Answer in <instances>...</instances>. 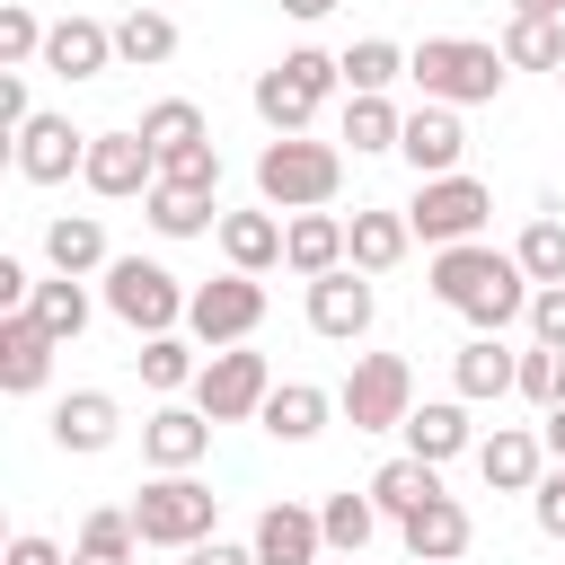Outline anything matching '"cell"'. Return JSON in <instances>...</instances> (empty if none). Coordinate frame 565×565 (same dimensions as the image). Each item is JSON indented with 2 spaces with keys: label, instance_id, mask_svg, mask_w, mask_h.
I'll use <instances>...</instances> for the list:
<instances>
[{
  "label": "cell",
  "instance_id": "cell-1",
  "mask_svg": "<svg viewBox=\"0 0 565 565\" xmlns=\"http://www.w3.org/2000/svg\"><path fill=\"white\" fill-rule=\"evenodd\" d=\"M503 44H477V35H424L406 53V79L424 88V106H494L503 97Z\"/></svg>",
  "mask_w": 565,
  "mask_h": 565
},
{
  "label": "cell",
  "instance_id": "cell-2",
  "mask_svg": "<svg viewBox=\"0 0 565 565\" xmlns=\"http://www.w3.org/2000/svg\"><path fill=\"white\" fill-rule=\"evenodd\" d=\"M335 185H344V150L335 141L291 132V141H265L256 150V203L265 212H327Z\"/></svg>",
  "mask_w": 565,
  "mask_h": 565
},
{
  "label": "cell",
  "instance_id": "cell-3",
  "mask_svg": "<svg viewBox=\"0 0 565 565\" xmlns=\"http://www.w3.org/2000/svg\"><path fill=\"white\" fill-rule=\"evenodd\" d=\"M344 88V71H335V53H318V44H291L274 71H256V124L274 132V141H291V132H309L318 124V106Z\"/></svg>",
  "mask_w": 565,
  "mask_h": 565
},
{
  "label": "cell",
  "instance_id": "cell-4",
  "mask_svg": "<svg viewBox=\"0 0 565 565\" xmlns=\"http://www.w3.org/2000/svg\"><path fill=\"white\" fill-rule=\"evenodd\" d=\"M132 530H141V547H203V539H221V494L185 468V477H150L141 494H132Z\"/></svg>",
  "mask_w": 565,
  "mask_h": 565
},
{
  "label": "cell",
  "instance_id": "cell-5",
  "mask_svg": "<svg viewBox=\"0 0 565 565\" xmlns=\"http://www.w3.org/2000/svg\"><path fill=\"white\" fill-rule=\"evenodd\" d=\"M185 300H194V291H185L159 256H115V265H106V309H115L132 335H177V327H185Z\"/></svg>",
  "mask_w": 565,
  "mask_h": 565
},
{
  "label": "cell",
  "instance_id": "cell-6",
  "mask_svg": "<svg viewBox=\"0 0 565 565\" xmlns=\"http://www.w3.org/2000/svg\"><path fill=\"white\" fill-rule=\"evenodd\" d=\"M335 415H344L353 433H406V415H415V371H406V353H353V371H344V388H335Z\"/></svg>",
  "mask_w": 565,
  "mask_h": 565
},
{
  "label": "cell",
  "instance_id": "cell-7",
  "mask_svg": "<svg viewBox=\"0 0 565 565\" xmlns=\"http://www.w3.org/2000/svg\"><path fill=\"white\" fill-rule=\"evenodd\" d=\"M486 212H494V194H486V177H424L415 185V203H406V221H415V238L424 247H468L477 230H486Z\"/></svg>",
  "mask_w": 565,
  "mask_h": 565
},
{
  "label": "cell",
  "instance_id": "cell-8",
  "mask_svg": "<svg viewBox=\"0 0 565 565\" xmlns=\"http://www.w3.org/2000/svg\"><path fill=\"white\" fill-rule=\"evenodd\" d=\"M265 397H274V362H265L256 344H221V353H203L194 406H203L212 424H247V415H265Z\"/></svg>",
  "mask_w": 565,
  "mask_h": 565
},
{
  "label": "cell",
  "instance_id": "cell-9",
  "mask_svg": "<svg viewBox=\"0 0 565 565\" xmlns=\"http://www.w3.org/2000/svg\"><path fill=\"white\" fill-rule=\"evenodd\" d=\"M265 327V282L256 274H221V282H194V300H185V335L194 344H247Z\"/></svg>",
  "mask_w": 565,
  "mask_h": 565
},
{
  "label": "cell",
  "instance_id": "cell-10",
  "mask_svg": "<svg viewBox=\"0 0 565 565\" xmlns=\"http://www.w3.org/2000/svg\"><path fill=\"white\" fill-rule=\"evenodd\" d=\"M79 185H88V194H106V203H132V194H150V185H159V150L141 141V124H124V132H97V141H88V168H79Z\"/></svg>",
  "mask_w": 565,
  "mask_h": 565
},
{
  "label": "cell",
  "instance_id": "cell-11",
  "mask_svg": "<svg viewBox=\"0 0 565 565\" xmlns=\"http://www.w3.org/2000/svg\"><path fill=\"white\" fill-rule=\"evenodd\" d=\"M88 141H97V132H79L71 115H35V124L9 141V159H18V177H26V185H62V177H79V168H88Z\"/></svg>",
  "mask_w": 565,
  "mask_h": 565
},
{
  "label": "cell",
  "instance_id": "cell-12",
  "mask_svg": "<svg viewBox=\"0 0 565 565\" xmlns=\"http://www.w3.org/2000/svg\"><path fill=\"white\" fill-rule=\"evenodd\" d=\"M371 318H380L371 274L335 265V274H318V282H309V327H318L327 344H362V335H371Z\"/></svg>",
  "mask_w": 565,
  "mask_h": 565
},
{
  "label": "cell",
  "instance_id": "cell-13",
  "mask_svg": "<svg viewBox=\"0 0 565 565\" xmlns=\"http://www.w3.org/2000/svg\"><path fill=\"white\" fill-rule=\"evenodd\" d=\"M397 159L415 168V185H424V177H459V159H468V124H459V106H415L406 132H397Z\"/></svg>",
  "mask_w": 565,
  "mask_h": 565
},
{
  "label": "cell",
  "instance_id": "cell-14",
  "mask_svg": "<svg viewBox=\"0 0 565 565\" xmlns=\"http://www.w3.org/2000/svg\"><path fill=\"white\" fill-rule=\"evenodd\" d=\"M35 71H53V79H106L115 71V26L106 18H53V35H44V62Z\"/></svg>",
  "mask_w": 565,
  "mask_h": 565
},
{
  "label": "cell",
  "instance_id": "cell-15",
  "mask_svg": "<svg viewBox=\"0 0 565 565\" xmlns=\"http://www.w3.org/2000/svg\"><path fill=\"white\" fill-rule=\"evenodd\" d=\"M406 247H415V221H406V212H388V203H362V212L344 221V265H353V274H371V282H380V274H397V265H406Z\"/></svg>",
  "mask_w": 565,
  "mask_h": 565
},
{
  "label": "cell",
  "instance_id": "cell-16",
  "mask_svg": "<svg viewBox=\"0 0 565 565\" xmlns=\"http://www.w3.org/2000/svg\"><path fill=\"white\" fill-rule=\"evenodd\" d=\"M477 477H486L494 494H539V477H547V441H539L530 424H494V433L477 441Z\"/></svg>",
  "mask_w": 565,
  "mask_h": 565
},
{
  "label": "cell",
  "instance_id": "cell-17",
  "mask_svg": "<svg viewBox=\"0 0 565 565\" xmlns=\"http://www.w3.org/2000/svg\"><path fill=\"white\" fill-rule=\"evenodd\" d=\"M115 433H124V406L106 388H71L53 406V450L62 459H97V450H115Z\"/></svg>",
  "mask_w": 565,
  "mask_h": 565
},
{
  "label": "cell",
  "instance_id": "cell-18",
  "mask_svg": "<svg viewBox=\"0 0 565 565\" xmlns=\"http://www.w3.org/2000/svg\"><path fill=\"white\" fill-rule=\"evenodd\" d=\"M203 450H212V415H203V406H159V415H141V459H150L159 477H185Z\"/></svg>",
  "mask_w": 565,
  "mask_h": 565
},
{
  "label": "cell",
  "instance_id": "cell-19",
  "mask_svg": "<svg viewBox=\"0 0 565 565\" xmlns=\"http://www.w3.org/2000/svg\"><path fill=\"white\" fill-rule=\"evenodd\" d=\"M397 539H406V556H415V565H459V556H468V539H477V521H468V503H459V494H433L424 512H406V521H397Z\"/></svg>",
  "mask_w": 565,
  "mask_h": 565
},
{
  "label": "cell",
  "instance_id": "cell-20",
  "mask_svg": "<svg viewBox=\"0 0 565 565\" xmlns=\"http://www.w3.org/2000/svg\"><path fill=\"white\" fill-rule=\"evenodd\" d=\"M247 547H256V565H327V530L309 503H265Z\"/></svg>",
  "mask_w": 565,
  "mask_h": 565
},
{
  "label": "cell",
  "instance_id": "cell-21",
  "mask_svg": "<svg viewBox=\"0 0 565 565\" xmlns=\"http://www.w3.org/2000/svg\"><path fill=\"white\" fill-rule=\"evenodd\" d=\"M53 353H62V344H53L26 309H0V388H9V397H35V388L53 380Z\"/></svg>",
  "mask_w": 565,
  "mask_h": 565
},
{
  "label": "cell",
  "instance_id": "cell-22",
  "mask_svg": "<svg viewBox=\"0 0 565 565\" xmlns=\"http://www.w3.org/2000/svg\"><path fill=\"white\" fill-rule=\"evenodd\" d=\"M450 388H459L468 406H486V397H512V388H521V353H512L503 335H468V344L450 353Z\"/></svg>",
  "mask_w": 565,
  "mask_h": 565
},
{
  "label": "cell",
  "instance_id": "cell-23",
  "mask_svg": "<svg viewBox=\"0 0 565 565\" xmlns=\"http://www.w3.org/2000/svg\"><path fill=\"white\" fill-rule=\"evenodd\" d=\"M503 265H512V247H486V238H468V247H433V300H441V309H468Z\"/></svg>",
  "mask_w": 565,
  "mask_h": 565
},
{
  "label": "cell",
  "instance_id": "cell-24",
  "mask_svg": "<svg viewBox=\"0 0 565 565\" xmlns=\"http://www.w3.org/2000/svg\"><path fill=\"white\" fill-rule=\"evenodd\" d=\"M44 265H53V274H106V265H115L106 221H97V212H53V221H44Z\"/></svg>",
  "mask_w": 565,
  "mask_h": 565
},
{
  "label": "cell",
  "instance_id": "cell-25",
  "mask_svg": "<svg viewBox=\"0 0 565 565\" xmlns=\"http://www.w3.org/2000/svg\"><path fill=\"white\" fill-rule=\"evenodd\" d=\"M406 450L433 459V468H450L459 450H477V433H468V397H424V406L406 415Z\"/></svg>",
  "mask_w": 565,
  "mask_h": 565
},
{
  "label": "cell",
  "instance_id": "cell-26",
  "mask_svg": "<svg viewBox=\"0 0 565 565\" xmlns=\"http://www.w3.org/2000/svg\"><path fill=\"white\" fill-rule=\"evenodd\" d=\"M371 503H380V521H406V512H424L433 494H441V468L433 459H415V450H397V459H380L371 468V486H362Z\"/></svg>",
  "mask_w": 565,
  "mask_h": 565
},
{
  "label": "cell",
  "instance_id": "cell-27",
  "mask_svg": "<svg viewBox=\"0 0 565 565\" xmlns=\"http://www.w3.org/2000/svg\"><path fill=\"white\" fill-rule=\"evenodd\" d=\"M221 256H230V274H274L282 265V221L256 203V212H221Z\"/></svg>",
  "mask_w": 565,
  "mask_h": 565
},
{
  "label": "cell",
  "instance_id": "cell-28",
  "mask_svg": "<svg viewBox=\"0 0 565 565\" xmlns=\"http://www.w3.org/2000/svg\"><path fill=\"white\" fill-rule=\"evenodd\" d=\"M282 265H291L300 282L335 274V265H344V221H335V212H291V221H282Z\"/></svg>",
  "mask_w": 565,
  "mask_h": 565
},
{
  "label": "cell",
  "instance_id": "cell-29",
  "mask_svg": "<svg viewBox=\"0 0 565 565\" xmlns=\"http://www.w3.org/2000/svg\"><path fill=\"white\" fill-rule=\"evenodd\" d=\"M327 415H335V397H327L318 380H274V397H265V415H256V424H265L274 441H318V433H327Z\"/></svg>",
  "mask_w": 565,
  "mask_h": 565
},
{
  "label": "cell",
  "instance_id": "cell-30",
  "mask_svg": "<svg viewBox=\"0 0 565 565\" xmlns=\"http://www.w3.org/2000/svg\"><path fill=\"white\" fill-rule=\"evenodd\" d=\"M115 62H124V71H159V62H177V18L150 9V0H132V9L115 18Z\"/></svg>",
  "mask_w": 565,
  "mask_h": 565
},
{
  "label": "cell",
  "instance_id": "cell-31",
  "mask_svg": "<svg viewBox=\"0 0 565 565\" xmlns=\"http://www.w3.org/2000/svg\"><path fill=\"white\" fill-rule=\"evenodd\" d=\"M335 71H344V97H388V88L406 79V53H397L388 35H362V44L335 53Z\"/></svg>",
  "mask_w": 565,
  "mask_h": 565
},
{
  "label": "cell",
  "instance_id": "cell-32",
  "mask_svg": "<svg viewBox=\"0 0 565 565\" xmlns=\"http://www.w3.org/2000/svg\"><path fill=\"white\" fill-rule=\"evenodd\" d=\"M141 212H150L159 238H203V230H221V203H212V194H185V185H150Z\"/></svg>",
  "mask_w": 565,
  "mask_h": 565
},
{
  "label": "cell",
  "instance_id": "cell-33",
  "mask_svg": "<svg viewBox=\"0 0 565 565\" xmlns=\"http://www.w3.org/2000/svg\"><path fill=\"white\" fill-rule=\"evenodd\" d=\"M26 318H35L53 344H79V335H88V291H79V274H53V282H35Z\"/></svg>",
  "mask_w": 565,
  "mask_h": 565
},
{
  "label": "cell",
  "instance_id": "cell-34",
  "mask_svg": "<svg viewBox=\"0 0 565 565\" xmlns=\"http://www.w3.org/2000/svg\"><path fill=\"white\" fill-rule=\"evenodd\" d=\"M141 141H150L159 159H177V150L212 141V124H203V106H194V97H159V106H141Z\"/></svg>",
  "mask_w": 565,
  "mask_h": 565
},
{
  "label": "cell",
  "instance_id": "cell-35",
  "mask_svg": "<svg viewBox=\"0 0 565 565\" xmlns=\"http://www.w3.org/2000/svg\"><path fill=\"white\" fill-rule=\"evenodd\" d=\"M318 530H327V547H335V556H362V547L380 539V503L344 486V494H327V503H318Z\"/></svg>",
  "mask_w": 565,
  "mask_h": 565
},
{
  "label": "cell",
  "instance_id": "cell-36",
  "mask_svg": "<svg viewBox=\"0 0 565 565\" xmlns=\"http://www.w3.org/2000/svg\"><path fill=\"white\" fill-rule=\"evenodd\" d=\"M141 388H159V397H177V388H194L203 380V362H194V344L185 335H141Z\"/></svg>",
  "mask_w": 565,
  "mask_h": 565
},
{
  "label": "cell",
  "instance_id": "cell-37",
  "mask_svg": "<svg viewBox=\"0 0 565 565\" xmlns=\"http://www.w3.org/2000/svg\"><path fill=\"white\" fill-rule=\"evenodd\" d=\"M503 62L512 71H565V18H512L503 26Z\"/></svg>",
  "mask_w": 565,
  "mask_h": 565
},
{
  "label": "cell",
  "instance_id": "cell-38",
  "mask_svg": "<svg viewBox=\"0 0 565 565\" xmlns=\"http://www.w3.org/2000/svg\"><path fill=\"white\" fill-rule=\"evenodd\" d=\"M512 256H521V274H530L539 291H547V282H565V221H556V203L512 238Z\"/></svg>",
  "mask_w": 565,
  "mask_h": 565
},
{
  "label": "cell",
  "instance_id": "cell-39",
  "mask_svg": "<svg viewBox=\"0 0 565 565\" xmlns=\"http://www.w3.org/2000/svg\"><path fill=\"white\" fill-rule=\"evenodd\" d=\"M44 35H53V26H44L26 0H0V71H35V62H44Z\"/></svg>",
  "mask_w": 565,
  "mask_h": 565
},
{
  "label": "cell",
  "instance_id": "cell-40",
  "mask_svg": "<svg viewBox=\"0 0 565 565\" xmlns=\"http://www.w3.org/2000/svg\"><path fill=\"white\" fill-rule=\"evenodd\" d=\"M397 132H406V115L388 97H344V141L353 150H397Z\"/></svg>",
  "mask_w": 565,
  "mask_h": 565
},
{
  "label": "cell",
  "instance_id": "cell-41",
  "mask_svg": "<svg viewBox=\"0 0 565 565\" xmlns=\"http://www.w3.org/2000/svg\"><path fill=\"white\" fill-rule=\"evenodd\" d=\"M512 397H530L539 415H547V406H565V353H556V344H530V353H521V388H512Z\"/></svg>",
  "mask_w": 565,
  "mask_h": 565
},
{
  "label": "cell",
  "instance_id": "cell-42",
  "mask_svg": "<svg viewBox=\"0 0 565 565\" xmlns=\"http://www.w3.org/2000/svg\"><path fill=\"white\" fill-rule=\"evenodd\" d=\"M159 185H185V194H221V150H212V141H194V150L159 159Z\"/></svg>",
  "mask_w": 565,
  "mask_h": 565
},
{
  "label": "cell",
  "instance_id": "cell-43",
  "mask_svg": "<svg viewBox=\"0 0 565 565\" xmlns=\"http://www.w3.org/2000/svg\"><path fill=\"white\" fill-rule=\"evenodd\" d=\"M530 344H556V353H565V282L530 291Z\"/></svg>",
  "mask_w": 565,
  "mask_h": 565
},
{
  "label": "cell",
  "instance_id": "cell-44",
  "mask_svg": "<svg viewBox=\"0 0 565 565\" xmlns=\"http://www.w3.org/2000/svg\"><path fill=\"white\" fill-rule=\"evenodd\" d=\"M530 521H539V530H547V539L565 547V459H556V468L539 477V494H530Z\"/></svg>",
  "mask_w": 565,
  "mask_h": 565
},
{
  "label": "cell",
  "instance_id": "cell-45",
  "mask_svg": "<svg viewBox=\"0 0 565 565\" xmlns=\"http://www.w3.org/2000/svg\"><path fill=\"white\" fill-rule=\"evenodd\" d=\"M26 124H35V97H26V71H0V132L18 141Z\"/></svg>",
  "mask_w": 565,
  "mask_h": 565
},
{
  "label": "cell",
  "instance_id": "cell-46",
  "mask_svg": "<svg viewBox=\"0 0 565 565\" xmlns=\"http://www.w3.org/2000/svg\"><path fill=\"white\" fill-rule=\"evenodd\" d=\"M9 565H71V547H53L44 530H18L9 539Z\"/></svg>",
  "mask_w": 565,
  "mask_h": 565
},
{
  "label": "cell",
  "instance_id": "cell-47",
  "mask_svg": "<svg viewBox=\"0 0 565 565\" xmlns=\"http://www.w3.org/2000/svg\"><path fill=\"white\" fill-rule=\"evenodd\" d=\"M185 565H256V547H238V539H203V547H185Z\"/></svg>",
  "mask_w": 565,
  "mask_h": 565
},
{
  "label": "cell",
  "instance_id": "cell-48",
  "mask_svg": "<svg viewBox=\"0 0 565 565\" xmlns=\"http://www.w3.org/2000/svg\"><path fill=\"white\" fill-rule=\"evenodd\" d=\"M71 565H132V547H88V539H79V547H71Z\"/></svg>",
  "mask_w": 565,
  "mask_h": 565
},
{
  "label": "cell",
  "instance_id": "cell-49",
  "mask_svg": "<svg viewBox=\"0 0 565 565\" xmlns=\"http://www.w3.org/2000/svg\"><path fill=\"white\" fill-rule=\"evenodd\" d=\"M539 441H547V459H565V406H547V415H539Z\"/></svg>",
  "mask_w": 565,
  "mask_h": 565
},
{
  "label": "cell",
  "instance_id": "cell-50",
  "mask_svg": "<svg viewBox=\"0 0 565 565\" xmlns=\"http://www.w3.org/2000/svg\"><path fill=\"white\" fill-rule=\"evenodd\" d=\"M282 18H300V26H318V18H335V0H282Z\"/></svg>",
  "mask_w": 565,
  "mask_h": 565
},
{
  "label": "cell",
  "instance_id": "cell-51",
  "mask_svg": "<svg viewBox=\"0 0 565 565\" xmlns=\"http://www.w3.org/2000/svg\"><path fill=\"white\" fill-rule=\"evenodd\" d=\"M512 18H565V0H512Z\"/></svg>",
  "mask_w": 565,
  "mask_h": 565
},
{
  "label": "cell",
  "instance_id": "cell-52",
  "mask_svg": "<svg viewBox=\"0 0 565 565\" xmlns=\"http://www.w3.org/2000/svg\"><path fill=\"white\" fill-rule=\"evenodd\" d=\"M335 565H362V556H335Z\"/></svg>",
  "mask_w": 565,
  "mask_h": 565
},
{
  "label": "cell",
  "instance_id": "cell-53",
  "mask_svg": "<svg viewBox=\"0 0 565 565\" xmlns=\"http://www.w3.org/2000/svg\"><path fill=\"white\" fill-rule=\"evenodd\" d=\"M556 88H565V71H556Z\"/></svg>",
  "mask_w": 565,
  "mask_h": 565
}]
</instances>
